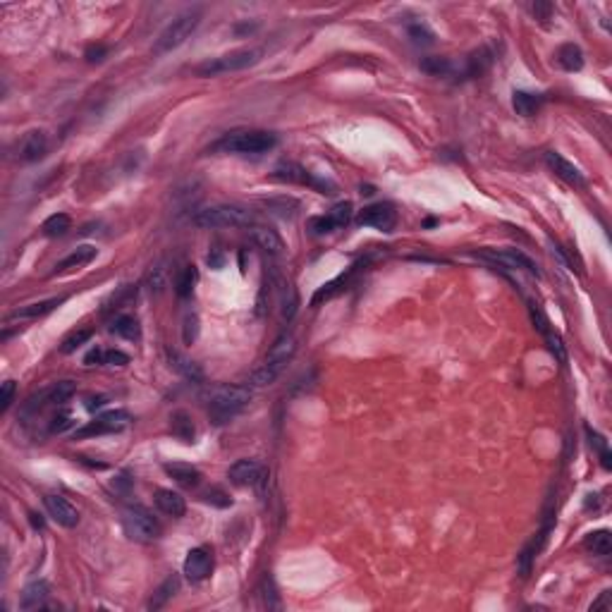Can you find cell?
Wrapping results in <instances>:
<instances>
[{"instance_id":"obj_1","label":"cell","mask_w":612,"mask_h":612,"mask_svg":"<svg viewBox=\"0 0 612 612\" xmlns=\"http://www.w3.org/2000/svg\"><path fill=\"white\" fill-rule=\"evenodd\" d=\"M252 402V387L249 385H218L210 390L208 397V417L213 424H227L237 414H242Z\"/></svg>"},{"instance_id":"obj_2","label":"cell","mask_w":612,"mask_h":612,"mask_svg":"<svg viewBox=\"0 0 612 612\" xmlns=\"http://www.w3.org/2000/svg\"><path fill=\"white\" fill-rule=\"evenodd\" d=\"M194 225L203 230H220V227H252L256 225V213L247 206H237V203H218V206H208L194 213L192 218Z\"/></svg>"},{"instance_id":"obj_3","label":"cell","mask_w":612,"mask_h":612,"mask_svg":"<svg viewBox=\"0 0 612 612\" xmlns=\"http://www.w3.org/2000/svg\"><path fill=\"white\" fill-rule=\"evenodd\" d=\"M275 144H278V139H275L273 131L237 129V131H230V134L222 136L213 149L225 151V154H266V151H271Z\"/></svg>"},{"instance_id":"obj_4","label":"cell","mask_w":612,"mask_h":612,"mask_svg":"<svg viewBox=\"0 0 612 612\" xmlns=\"http://www.w3.org/2000/svg\"><path fill=\"white\" fill-rule=\"evenodd\" d=\"M199 22H201V8L184 10L182 15H177L173 22H170L166 29L161 31V36L156 38L154 53H156V55H163V53H170V50L180 48V45L196 31Z\"/></svg>"},{"instance_id":"obj_5","label":"cell","mask_w":612,"mask_h":612,"mask_svg":"<svg viewBox=\"0 0 612 612\" xmlns=\"http://www.w3.org/2000/svg\"><path fill=\"white\" fill-rule=\"evenodd\" d=\"M122 529L129 541L136 543H154L161 538V522L151 515L141 505H131L122 512Z\"/></svg>"},{"instance_id":"obj_6","label":"cell","mask_w":612,"mask_h":612,"mask_svg":"<svg viewBox=\"0 0 612 612\" xmlns=\"http://www.w3.org/2000/svg\"><path fill=\"white\" fill-rule=\"evenodd\" d=\"M263 50L261 48H242V50H232L225 53L220 58H210V60L201 63L194 72L199 77H215V75H227V72H240L252 68L261 60Z\"/></svg>"},{"instance_id":"obj_7","label":"cell","mask_w":612,"mask_h":612,"mask_svg":"<svg viewBox=\"0 0 612 612\" xmlns=\"http://www.w3.org/2000/svg\"><path fill=\"white\" fill-rule=\"evenodd\" d=\"M476 256L488 263H495V266L505 268V271H526L538 275L536 263L526 254L519 252V249H481V252H476Z\"/></svg>"},{"instance_id":"obj_8","label":"cell","mask_w":612,"mask_h":612,"mask_svg":"<svg viewBox=\"0 0 612 612\" xmlns=\"http://www.w3.org/2000/svg\"><path fill=\"white\" fill-rule=\"evenodd\" d=\"M131 424V417L124 409H113L105 412L94 421H89L84 429L75 433V438H89V436H105V433H120Z\"/></svg>"},{"instance_id":"obj_9","label":"cell","mask_w":612,"mask_h":612,"mask_svg":"<svg viewBox=\"0 0 612 612\" xmlns=\"http://www.w3.org/2000/svg\"><path fill=\"white\" fill-rule=\"evenodd\" d=\"M273 180L289 182V184H306V187L318 189L321 194H335V184L326 182V180H318V177L306 173V170L297 166V163H280V166L273 170Z\"/></svg>"},{"instance_id":"obj_10","label":"cell","mask_w":612,"mask_h":612,"mask_svg":"<svg viewBox=\"0 0 612 612\" xmlns=\"http://www.w3.org/2000/svg\"><path fill=\"white\" fill-rule=\"evenodd\" d=\"M357 222L361 227H376L380 232H390L397 225V213H394L390 203H373V206L359 210Z\"/></svg>"},{"instance_id":"obj_11","label":"cell","mask_w":612,"mask_h":612,"mask_svg":"<svg viewBox=\"0 0 612 612\" xmlns=\"http://www.w3.org/2000/svg\"><path fill=\"white\" fill-rule=\"evenodd\" d=\"M210 569H213V555H210V550L206 545H199V548H192L187 552L182 571L192 584L203 581V579L210 574Z\"/></svg>"},{"instance_id":"obj_12","label":"cell","mask_w":612,"mask_h":612,"mask_svg":"<svg viewBox=\"0 0 612 612\" xmlns=\"http://www.w3.org/2000/svg\"><path fill=\"white\" fill-rule=\"evenodd\" d=\"M352 203L350 201H340L328 210L326 215H318V218H311V230L316 235H326V232H333V230H340L345 227L347 222L352 220Z\"/></svg>"},{"instance_id":"obj_13","label":"cell","mask_w":612,"mask_h":612,"mask_svg":"<svg viewBox=\"0 0 612 612\" xmlns=\"http://www.w3.org/2000/svg\"><path fill=\"white\" fill-rule=\"evenodd\" d=\"M294 352H297V338H294L292 333H282L280 338L273 342L271 350H268L263 366H268V368H273V371L282 373V371H285V366L289 364V359L294 357Z\"/></svg>"},{"instance_id":"obj_14","label":"cell","mask_w":612,"mask_h":612,"mask_svg":"<svg viewBox=\"0 0 612 612\" xmlns=\"http://www.w3.org/2000/svg\"><path fill=\"white\" fill-rule=\"evenodd\" d=\"M45 151H48V136H45V131L31 129L17 141L15 156H17V161H22V163H34L38 158L45 156Z\"/></svg>"},{"instance_id":"obj_15","label":"cell","mask_w":612,"mask_h":612,"mask_svg":"<svg viewBox=\"0 0 612 612\" xmlns=\"http://www.w3.org/2000/svg\"><path fill=\"white\" fill-rule=\"evenodd\" d=\"M263 476H266V469H263V464L256 462V459H237L227 471L230 483L240 485V488L259 485L263 481Z\"/></svg>"},{"instance_id":"obj_16","label":"cell","mask_w":612,"mask_h":612,"mask_svg":"<svg viewBox=\"0 0 612 612\" xmlns=\"http://www.w3.org/2000/svg\"><path fill=\"white\" fill-rule=\"evenodd\" d=\"M43 505H45V512H48V517H50L55 524L65 526V529H75V526L79 524V512H77V508L70 503L68 498H63V495H45V498H43Z\"/></svg>"},{"instance_id":"obj_17","label":"cell","mask_w":612,"mask_h":612,"mask_svg":"<svg viewBox=\"0 0 612 612\" xmlns=\"http://www.w3.org/2000/svg\"><path fill=\"white\" fill-rule=\"evenodd\" d=\"M545 163H548V168L552 170V173L567 184H571V187H584V184H586L581 170H579L571 161H567L564 156L557 154V151H548V154H545Z\"/></svg>"},{"instance_id":"obj_18","label":"cell","mask_w":612,"mask_h":612,"mask_svg":"<svg viewBox=\"0 0 612 612\" xmlns=\"http://www.w3.org/2000/svg\"><path fill=\"white\" fill-rule=\"evenodd\" d=\"M249 235H252L254 245L261 249V252H266L268 256H282L285 254V242H282V237L278 235V230L268 227V225H252L249 227Z\"/></svg>"},{"instance_id":"obj_19","label":"cell","mask_w":612,"mask_h":612,"mask_svg":"<svg viewBox=\"0 0 612 612\" xmlns=\"http://www.w3.org/2000/svg\"><path fill=\"white\" fill-rule=\"evenodd\" d=\"M154 503L163 515L173 517V519H180L184 512H187V503H184V498L177 490H170V488H158L156 495H154Z\"/></svg>"},{"instance_id":"obj_20","label":"cell","mask_w":612,"mask_h":612,"mask_svg":"<svg viewBox=\"0 0 612 612\" xmlns=\"http://www.w3.org/2000/svg\"><path fill=\"white\" fill-rule=\"evenodd\" d=\"M65 301V297H50V299H43V301H34V304H26V306H19L15 308L8 321H19V318H41V316L55 311Z\"/></svg>"},{"instance_id":"obj_21","label":"cell","mask_w":612,"mask_h":612,"mask_svg":"<svg viewBox=\"0 0 612 612\" xmlns=\"http://www.w3.org/2000/svg\"><path fill=\"white\" fill-rule=\"evenodd\" d=\"M96 247H91V245H84V247H77L75 252L72 254H68L65 256V259L58 263L55 266V275H60V273H70V271H77V268H84L87 266V263H91L96 259Z\"/></svg>"},{"instance_id":"obj_22","label":"cell","mask_w":612,"mask_h":612,"mask_svg":"<svg viewBox=\"0 0 612 612\" xmlns=\"http://www.w3.org/2000/svg\"><path fill=\"white\" fill-rule=\"evenodd\" d=\"M166 473L170 478H175L182 488H196L201 483V471L196 466L187 462H170L166 464Z\"/></svg>"},{"instance_id":"obj_23","label":"cell","mask_w":612,"mask_h":612,"mask_svg":"<svg viewBox=\"0 0 612 612\" xmlns=\"http://www.w3.org/2000/svg\"><path fill=\"white\" fill-rule=\"evenodd\" d=\"M48 594H50V586L43 581H31L29 586H24L22 591V598H19V608L22 610H38L43 608L45 601H48Z\"/></svg>"},{"instance_id":"obj_24","label":"cell","mask_w":612,"mask_h":612,"mask_svg":"<svg viewBox=\"0 0 612 612\" xmlns=\"http://www.w3.org/2000/svg\"><path fill=\"white\" fill-rule=\"evenodd\" d=\"M168 361H170V368H175L180 376H184L187 380H192V383H201L203 380V371L201 366L196 364V361L182 357L180 352H168Z\"/></svg>"},{"instance_id":"obj_25","label":"cell","mask_w":612,"mask_h":612,"mask_svg":"<svg viewBox=\"0 0 612 612\" xmlns=\"http://www.w3.org/2000/svg\"><path fill=\"white\" fill-rule=\"evenodd\" d=\"M545 98L538 94H529V91H515L512 96V108L517 110V115L522 117H534L538 110H541Z\"/></svg>"},{"instance_id":"obj_26","label":"cell","mask_w":612,"mask_h":612,"mask_svg":"<svg viewBox=\"0 0 612 612\" xmlns=\"http://www.w3.org/2000/svg\"><path fill=\"white\" fill-rule=\"evenodd\" d=\"M170 431H173V436L177 440H182V443H194V421L192 417H189L187 412H175L173 417H170Z\"/></svg>"},{"instance_id":"obj_27","label":"cell","mask_w":612,"mask_h":612,"mask_svg":"<svg viewBox=\"0 0 612 612\" xmlns=\"http://www.w3.org/2000/svg\"><path fill=\"white\" fill-rule=\"evenodd\" d=\"M110 333H115L117 338H122V340L136 342V340L141 338V326H139V321H136L134 316L122 313V316H117V318L113 321V326H110Z\"/></svg>"},{"instance_id":"obj_28","label":"cell","mask_w":612,"mask_h":612,"mask_svg":"<svg viewBox=\"0 0 612 612\" xmlns=\"http://www.w3.org/2000/svg\"><path fill=\"white\" fill-rule=\"evenodd\" d=\"M557 63L567 72H579L584 68V50L576 43H562L557 48Z\"/></svg>"},{"instance_id":"obj_29","label":"cell","mask_w":612,"mask_h":612,"mask_svg":"<svg viewBox=\"0 0 612 612\" xmlns=\"http://www.w3.org/2000/svg\"><path fill=\"white\" fill-rule=\"evenodd\" d=\"M77 392V385L72 383V380H60V383L50 385L48 390H43V404H65L72 399V394Z\"/></svg>"},{"instance_id":"obj_30","label":"cell","mask_w":612,"mask_h":612,"mask_svg":"<svg viewBox=\"0 0 612 612\" xmlns=\"http://www.w3.org/2000/svg\"><path fill=\"white\" fill-rule=\"evenodd\" d=\"M261 203L268 208V213L278 215V218H292L299 208V201L292 196H273V199H263Z\"/></svg>"},{"instance_id":"obj_31","label":"cell","mask_w":612,"mask_h":612,"mask_svg":"<svg viewBox=\"0 0 612 612\" xmlns=\"http://www.w3.org/2000/svg\"><path fill=\"white\" fill-rule=\"evenodd\" d=\"M168 285V261H158L149 268L146 273V287L149 292L161 294Z\"/></svg>"},{"instance_id":"obj_32","label":"cell","mask_w":612,"mask_h":612,"mask_svg":"<svg viewBox=\"0 0 612 612\" xmlns=\"http://www.w3.org/2000/svg\"><path fill=\"white\" fill-rule=\"evenodd\" d=\"M584 548L591 550L594 555H608V552L612 550V538H610V531H594V534H589L586 538H584Z\"/></svg>"},{"instance_id":"obj_33","label":"cell","mask_w":612,"mask_h":612,"mask_svg":"<svg viewBox=\"0 0 612 612\" xmlns=\"http://www.w3.org/2000/svg\"><path fill=\"white\" fill-rule=\"evenodd\" d=\"M196 280H199V271H196V266H184L175 278V292L180 294V297H189V294L194 292Z\"/></svg>"},{"instance_id":"obj_34","label":"cell","mask_w":612,"mask_h":612,"mask_svg":"<svg viewBox=\"0 0 612 612\" xmlns=\"http://www.w3.org/2000/svg\"><path fill=\"white\" fill-rule=\"evenodd\" d=\"M299 311V294L292 285H285L280 297V316L282 321H292Z\"/></svg>"},{"instance_id":"obj_35","label":"cell","mask_w":612,"mask_h":612,"mask_svg":"<svg viewBox=\"0 0 612 612\" xmlns=\"http://www.w3.org/2000/svg\"><path fill=\"white\" fill-rule=\"evenodd\" d=\"M72 220L68 213H53L50 218H45L43 222V235L45 237H63L70 230Z\"/></svg>"},{"instance_id":"obj_36","label":"cell","mask_w":612,"mask_h":612,"mask_svg":"<svg viewBox=\"0 0 612 612\" xmlns=\"http://www.w3.org/2000/svg\"><path fill=\"white\" fill-rule=\"evenodd\" d=\"M175 591H177V576H168L166 581L161 584V586H158V591L154 594V598H151V603H149V608H161V605H166V601H170V598L175 596Z\"/></svg>"},{"instance_id":"obj_37","label":"cell","mask_w":612,"mask_h":612,"mask_svg":"<svg viewBox=\"0 0 612 612\" xmlns=\"http://www.w3.org/2000/svg\"><path fill=\"white\" fill-rule=\"evenodd\" d=\"M91 333L89 328H82V331H75L72 335H68V338L63 340V347H60V352L63 354H70V352H75V350H79V347L84 345V342H89L91 340Z\"/></svg>"},{"instance_id":"obj_38","label":"cell","mask_w":612,"mask_h":612,"mask_svg":"<svg viewBox=\"0 0 612 612\" xmlns=\"http://www.w3.org/2000/svg\"><path fill=\"white\" fill-rule=\"evenodd\" d=\"M280 373L273 371V368L268 366H261L259 371L252 373V378H249V387H266V385H273L275 380H278Z\"/></svg>"},{"instance_id":"obj_39","label":"cell","mask_w":612,"mask_h":612,"mask_svg":"<svg viewBox=\"0 0 612 612\" xmlns=\"http://www.w3.org/2000/svg\"><path fill=\"white\" fill-rule=\"evenodd\" d=\"M421 70L429 72V75H447L452 70V63L447 58H426L421 63Z\"/></svg>"},{"instance_id":"obj_40","label":"cell","mask_w":612,"mask_h":612,"mask_svg":"<svg viewBox=\"0 0 612 612\" xmlns=\"http://www.w3.org/2000/svg\"><path fill=\"white\" fill-rule=\"evenodd\" d=\"M72 426H75V417H72L70 412H60L55 419H53L50 431H53V433H65L68 429H72Z\"/></svg>"},{"instance_id":"obj_41","label":"cell","mask_w":612,"mask_h":612,"mask_svg":"<svg viewBox=\"0 0 612 612\" xmlns=\"http://www.w3.org/2000/svg\"><path fill=\"white\" fill-rule=\"evenodd\" d=\"M589 436H591V445H596L598 452H601L603 466H605V469H610V452H608V443H605V438L598 436V433L591 431V429H589Z\"/></svg>"},{"instance_id":"obj_42","label":"cell","mask_w":612,"mask_h":612,"mask_svg":"<svg viewBox=\"0 0 612 612\" xmlns=\"http://www.w3.org/2000/svg\"><path fill=\"white\" fill-rule=\"evenodd\" d=\"M409 36L414 38V43H419V45H429V43H433V34L429 29H426L424 24H414V26H409Z\"/></svg>"},{"instance_id":"obj_43","label":"cell","mask_w":612,"mask_h":612,"mask_svg":"<svg viewBox=\"0 0 612 612\" xmlns=\"http://www.w3.org/2000/svg\"><path fill=\"white\" fill-rule=\"evenodd\" d=\"M12 397H15V380H5L3 387H0V412L10 409Z\"/></svg>"},{"instance_id":"obj_44","label":"cell","mask_w":612,"mask_h":612,"mask_svg":"<svg viewBox=\"0 0 612 612\" xmlns=\"http://www.w3.org/2000/svg\"><path fill=\"white\" fill-rule=\"evenodd\" d=\"M196 333H199V318H196L194 313H189L187 318H184V342L192 345L196 340Z\"/></svg>"},{"instance_id":"obj_45","label":"cell","mask_w":612,"mask_h":612,"mask_svg":"<svg viewBox=\"0 0 612 612\" xmlns=\"http://www.w3.org/2000/svg\"><path fill=\"white\" fill-rule=\"evenodd\" d=\"M105 364H110V366H127L129 364V357L124 352H120V350H110V352H105Z\"/></svg>"},{"instance_id":"obj_46","label":"cell","mask_w":612,"mask_h":612,"mask_svg":"<svg viewBox=\"0 0 612 612\" xmlns=\"http://www.w3.org/2000/svg\"><path fill=\"white\" fill-rule=\"evenodd\" d=\"M531 10H534V15H536L538 22L548 24V19H550V15H552V5H550V3H536Z\"/></svg>"},{"instance_id":"obj_47","label":"cell","mask_w":612,"mask_h":612,"mask_svg":"<svg viewBox=\"0 0 612 612\" xmlns=\"http://www.w3.org/2000/svg\"><path fill=\"white\" fill-rule=\"evenodd\" d=\"M105 55H108V48H105V45H89L87 48L89 63H101V60H105Z\"/></svg>"},{"instance_id":"obj_48","label":"cell","mask_w":612,"mask_h":612,"mask_svg":"<svg viewBox=\"0 0 612 612\" xmlns=\"http://www.w3.org/2000/svg\"><path fill=\"white\" fill-rule=\"evenodd\" d=\"M84 364L87 366H96V364H105V352L101 350H91L87 357H84Z\"/></svg>"},{"instance_id":"obj_49","label":"cell","mask_w":612,"mask_h":612,"mask_svg":"<svg viewBox=\"0 0 612 612\" xmlns=\"http://www.w3.org/2000/svg\"><path fill=\"white\" fill-rule=\"evenodd\" d=\"M105 402H108V399H105L103 394H91V397H87V409L96 412V409H101Z\"/></svg>"},{"instance_id":"obj_50","label":"cell","mask_w":612,"mask_h":612,"mask_svg":"<svg viewBox=\"0 0 612 612\" xmlns=\"http://www.w3.org/2000/svg\"><path fill=\"white\" fill-rule=\"evenodd\" d=\"M608 598H610V591H605L603 594V598L598 603H594V610H598V608H603V605H608Z\"/></svg>"},{"instance_id":"obj_51","label":"cell","mask_w":612,"mask_h":612,"mask_svg":"<svg viewBox=\"0 0 612 612\" xmlns=\"http://www.w3.org/2000/svg\"><path fill=\"white\" fill-rule=\"evenodd\" d=\"M29 517H31V524H34V526H38V529H41V526H43V519H36V517H38L36 512H31Z\"/></svg>"}]
</instances>
